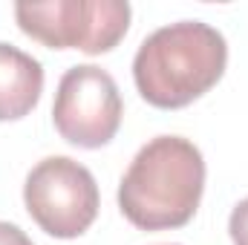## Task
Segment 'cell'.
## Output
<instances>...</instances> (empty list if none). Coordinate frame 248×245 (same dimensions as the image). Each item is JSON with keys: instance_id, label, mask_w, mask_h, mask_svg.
<instances>
[{"instance_id": "8", "label": "cell", "mask_w": 248, "mask_h": 245, "mask_svg": "<svg viewBox=\"0 0 248 245\" xmlns=\"http://www.w3.org/2000/svg\"><path fill=\"white\" fill-rule=\"evenodd\" d=\"M0 245H35L17 225L12 222H0Z\"/></svg>"}, {"instance_id": "5", "label": "cell", "mask_w": 248, "mask_h": 245, "mask_svg": "<svg viewBox=\"0 0 248 245\" xmlns=\"http://www.w3.org/2000/svg\"><path fill=\"white\" fill-rule=\"evenodd\" d=\"M122 95L113 75L95 63L69 66L58 81L52 122L63 141L95 150L113 141L122 124Z\"/></svg>"}, {"instance_id": "4", "label": "cell", "mask_w": 248, "mask_h": 245, "mask_svg": "<svg viewBox=\"0 0 248 245\" xmlns=\"http://www.w3.org/2000/svg\"><path fill=\"white\" fill-rule=\"evenodd\" d=\"M23 202L29 216L58 240L81 237L98 216L95 176L69 156H46L38 162L23 184Z\"/></svg>"}, {"instance_id": "2", "label": "cell", "mask_w": 248, "mask_h": 245, "mask_svg": "<svg viewBox=\"0 0 248 245\" xmlns=\"http://www.w3.org/2000/svg\"><path fill=\"white\" fill-rule=\"evenodd\" d=\"M228 44L202 20H179L147 35L133 58L141 98L159 110H179L205 95L225 72Z\"/></svg>"}, {"instance_id": "1", "label": "cell", "mask_w": 248, "mask_h": 245, "mask_svg": "<svg viewBox=\"0 0 248 245\" xmlns=\"http://www.w3.org/2000/svg\"><path fill=\"white\" fill-rule=\"evenodd\" d=\"M205 190V159L182 136L150 138L119 184V208L141 231L182 228L193 219Z\"/></svg>"}, {"instance_id": "3", "label": "cell", "mask_w": 248, "mask_h": 245, "mask_svg": "<svg viewBox=\"0 0 248 245\" xmlns=\"http://www.w3.org/2000/svg\"><path fill=\"white\" fill-rule=\"evenodd\" d=\"M17 26L49 49H81L87 55L110 52L130 26L127 0H49L17 3Z\"/></svg>"}, {"instance_id": "7", "label": "cell", "mask_w": 248, "mask_h": 245, "mask_svg": "<svg viewBox=\"0 0 248 245\" xmlns=\"http://www.w3.org/2000/svg\"><path fill=\"white\" fill-rule=\"evenodd\" d=\"M228 234L234 245H248V196L231 211V219H228Z\"/></svg>"}, {"instance_id": "6", "label": "cell", "mask_w": 248, "mask_h": 245, "mask_svg": "<svg viewBox=\"0 0 248 245\" xmlns=\"http://www.w3.org/2000/svg\"><path fill=\"white\" fill-rule=\"evenodd\" d=\"M44 92V66L23 49L0 41V122H17L35 110Z\"/></svg>"}]
</instances>
